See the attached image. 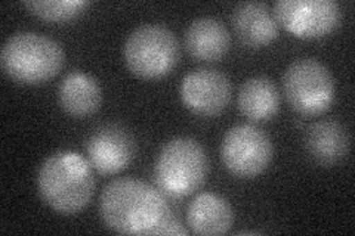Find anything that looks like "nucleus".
<instances>
[{"label":"nucleus","instance_id":"1","mask_svg":"<svg viewBox=\"0 0 355 236\" xmlns=\"http://www.w3.org/2000/svg\"><path fill=\"white\" fill-rule=\"evenodd\" d=\"M105 226L121 235H187L163 192L135 177H120L105 185L99 197Z\"/></svg>","mask_w":355,"mask_h":236},{"label":"nucleus","instance_id":"14","mask_svg":"<svg viewBox=\"0 0 355 236\" xmlns=\"http://www.w3.org/2000/svg\"><path fill=\"white\" fill-rule=\"evenodd\" d=\"M187 223L196 235H224L234 224V211L224 197L203 192L188 206Z\"/></svg>","mask_w":355,"mask_h":236},{"label":"nucleus","instance_id":"11","mask_svg":"<svg viewBox=\"0 0 355 236\" xmlns=\"http://www.w3.org/2000/svg\"><path fill=\"white\" fill-rule=\"evenodd\" d=\"M232 27L244 46L259 49L268 46L280 35L271 8L263 2H243L232 12Z\"/></svg>","mask_w":355,"mask_h":236},{"label":"nucleus","instance_id":"16","mask_svg":"<svg viewBox=\"0 0 355 236\" xmlns=\"http://www.w3.org/2000/svg\"><path fill=\"white\" fill-rule=\"evenodd\" d=\"M280 92L271 78L254 75L248 78L240 87L239 109L249 121H268L280 109Z\"/></svg>","mask_w":355,"mask_h":236},{"label":"nucleus","instance_id":"3","mask_svg":"<svg viewBox=\"0 0 355 236\" xmlns=\"http://www.w3.org/2000/svg\"><path fill=\"white\" fill-rule=\"evenodd\" d=\"M0 62L5 74L21 84H42L62 70L65 55L61 44L36 31H19L2 48Z\"/></svg>","mask_w":355,"mask_h":236},{"label":"nucleus","instance_id":"15","mask_svg":"<svg viewBox=\"0 0 355 236\" xmlns=\"http://www.w3.org/2000/svg\"><path fill=\"white\" fill-rule=\"evenodd\" d=\"M58 100L69 116L87 117L95 114L101 107L103 91L91 74L73 71L64 77L58 87Z\"/></svg>","mask_w":355,"mask_h":236},{"label":"nucleus","instance_id":"17","mask_svg":"<svg viewBox=\"0 0 355 236\" xmlns=\"http://www.w3.org/2000/svg\"><path fill=\"white\" fill-rule=\"evenodd\" d=\"M91 2L87 0H30L24 2L28 12L49 22H64L82 15Z\"/></svg>","mask_w":355,"mask_h":236},{"label":"nucleus","instance_id":"12","mask_svg":"<svg viewBox=\"0 0 355 236\" xmlns=\"http://www.w3.org/2000/svg\"><path fill=\"white\" fill-rule=\"evenodd\" d=\"M305 149L317 164L335 165L349 152V134L339 121H315L305 131Z\"/></svg>","mask_w":355,"mask_h":236},{"label":"nucleus","instance_id":"9","mask_svg":"<svg viewBox=\"0 0 355 236\" xmlns=\"http://www.w3.org/2000/svg\"><path fill=\"white\" fill-rule=\"evenodd\" d=\"M180 93L184 105L202 117H215L231 102L232 86L219 70L198 69L188 73L181 82Z\"/></svg>","mask_w":355,"mask_h":236},{"label":"nucleus","instance_id":"10","mask_svg":"<svg viewBox=\"0 0 355 236\" xmlns=\"http://www.w3.org/2000/svg\"><path fill=\"white\" fill-rule=\"evenodd\" d=\"M137 152L132 133L116 122L98 127L87 140V160L98 173L111 176L123 172Z\"/></svg>","mask_w":355,"mask_h":236},{"label":"nucleus","instance_id":"4","mask_svg":"<svg viewBox=\"0 0 355 236\" xmlns=\"http://www.w3.org/2000/svg\"><path fill=\"white\" fill-rule=\"evenodd\" d=\"M154 176L163 194L185 198L202 188L209 176V158L193 138H173L163 145L155 160Z\"/></svg>","mask_w":355,"mask_h":236},{"label":"nucleus","instance_id":"2","mask_svg":"<svg viewBox=\"0 0 355 236\" xmlns=\"http://www.w3.org/2000/svg\"><path fill=\"white\" fill-rule=\"evenodd\" d=\"M37 189L44 204L53 211L62 216L76 215L94 197L92 165L77 152H55L39 168Z\"/></svg>","mask_w":355,"mask_h":236},{"label":"nucleus","instance_id":"8","mask_svg":"<svg viewBox=\"0 0 355 236\" xmlns=\"http://www.w3.org/2000/svg\"><path fill=\"white\" fill-rule=\"evenodd\" d=\"M274 17L299 39H320L339 26L342 12L335 0H280Z\"/></svg>","mask_w":355,"mask_h":236},{"label":"nucleus","instance_id":"6","mask_svg":"<svg viewBox=\"0 0 355 236\" xmlns=\"http://www.w3.org/2000/svg\"><path fill=\"white\" fill-rule=\"evenodd\" d=\"M283 91L288 105L304 117H315L333 105L335 78L324 64L314 58H299L283 74Z\"/></svg>","mask_w":355,"mask_h":236},{"label":"nucleus","instance_id":"13","mask_svg":"<svg viewBox=\"0 0 355 236\" xmlns=\"http://www.w3.org/2000/svg\"><path fill=\"white\" fill-rule=\"evenodd\" d=\"M185 48L197 61H219L231 48L230 31L218 18H196L185 31Z\"/></svg>","mask_w":355,"mask_h":236},{"label":"nucleus","instance_id":"5","mask_svg":"<svg viewBox=\"0 0 355 236\" xmlns=\"http://www.w3.org/2000/svg\"><path fill=\"white\" fill-rule=\"evenodd\" d=\"M125 62L137 77L154 80L168 75L180 61V42L160 24H144L133 30L123 48Z\"/></svg>","mask_w":355,"mask_h":236},{"label":"nucleus","instance_id":"7","mask_svg":"<svg viewBox=\"0 0 355 236\" xmlns=\"http://www.w3.org/2000/svg\"><path fill=\"white\" fill-rule=\"evenodd\" d=\"M274 145L268 134L253 125H237L222 138L220 158L227 170L240 179L262 174L272 161Z\"/></svg>","mask_w":355,"mask_h":236}]
</instances>
